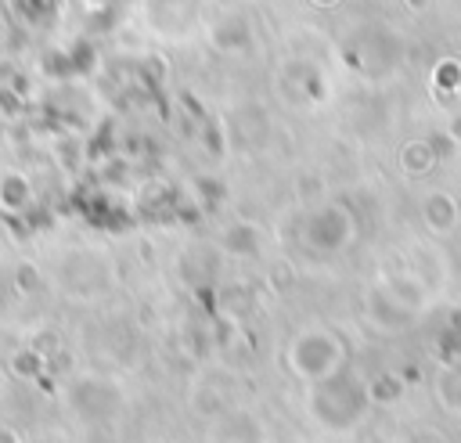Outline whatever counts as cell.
<instances>
[{
	"instance_id": "cell-3",
	"label": "cell",
	"mask_w": 461,
	"mask_h": 443,
	"mask_svg": "<svg viewBox=\"0 0 461 443\" xmlns=\"http://www.w3.org/2000/svg\"><path fill=\"white\" fill-rule=\"evenodd\" d=\"M421 220H425L429 231L447 234V231L457 223V202H454V194H447V191L425 194V202H421Z\"/></svg>"
},
{
	"instance_id": "cell-10",
	"label": "cell",
	"mask_w": 461,
	"mask_h": 443,
	"mask_svg": "<svg viewBox=\"0 0 461 443\" xmlns=\"http://www.w3.org/2000/svg\"><path fill=\"white\" fill-rule=\"evenodd\" d=\"M0 443H22L14 429H0Z\"/></svg>"
},
{
	"instance_id": "cell-2",
	"label": "cell",
	"mask_w": 461,
	"mask_h": 443,
	"mask_svg": "<svg viewBox=\"0 0 461 443\" xmlns=\"http://www.w3.org/2000/svg\"><path fill=\"white\" fill-rule=\"evenodd\" d=\"M285 360H288V367L299 378L321 382V378H328V375L339 371V364H342V342L331 331H324V328H310V331H303V335L292 339Z\"/></svg>"
},
{
	"instance_id": "cell-13",
	"label": "cell",
	"mask_w": 461,
	"mask_h": 443,
	"mask_svg": "<svg viewBox=\"0 0 461 443\" xmlns=\"http://www.w3.org/2000/svg\"><path fill=\"white\" fill-rule=\"evenodd\" d=\"M411 4H418V7H421V4H425V0H411Z\"/></svg>"
},
{
	"instance_id": "cell-5",
	"label": "cell",
	"mask_w": 461,
	"mask_h": 443,
	"mask_svg": "<svg viewBox=\"0 0 461 443\" xmlns=\"http://www.w3.org/2000/svg\"><path fill=\"white\" fill-rule=\"evenodd\" d=\"M223 245H227L230 252L245 256V252H256V249H259V234H256V227H249V223H234V227L227 231Z\"/></svg>"
},
{
	"instance_id": "cell-1",
	"label": "cell",
	"mask_w": 461,
	"mask_h": 443,
	"mask_svg": "<svg viewBox=\"0 0 461 443\" xmlns=\"http://www.w3.org/2000/svg\"><path fill=\"white\" fill-rule=\"evenodd\" d=\"M364 403H367V389L357 385L349 375H328L321 382H313V393H310V407L313 414L331 425V429H346L353 425L360 414H364Z\"/></svg>"
},
{
	"instance_id": "cell-12",
	"label": "cell",
	"mask_w": 461,
	"mask_h": 443,
	"mask_svg": "<svg viewBox=\"0 0 461 443\" xmlns=\"http://www.w3.org/2000/svg\"><path fill=\"white\" fill-rule=\"evenodd\" d=\"M313 4H321V7H328V4H335V0H313Z\"/></svg>"
},
{
	"instance_id": "cell-4",
	"label": "cell",
	"mask_w": 461,
	"mask_h": 443,
	"mask_svg": "<svg viewBox=\"0 0 461 443\" xmlns=\"http://www.w3.org/2000/svg\"><path fill=\"white\" fill-rule=\"evenodd\" d=\"M32 202V187L22 173H0V205L7 212H22Z\"/></svg>"
},
{
	"instance_id": "cell-9",
	"label": "cell",
	"mask_w": 461,
	"mask_h": 443,
	"mask_svg": "<svg viewBox=\"0 0 461 443\" xmlns=\"http://www.w3.org/2000/svg\"><path fill=\"white\" fill-rule=\"evenodd\" d=\"M36 267H18V288H36Z\"/></svg>"
},
{
	"instance_id": "cell-7",
	"label": "cell",
	"mask_w": 461,
	"mask_h": 443,
	"mask_svg": "<svg viewBox=\"0 0 461 443\" xmlns=\"http://www.w3.org/2000/svg\"><path fill=\"white\" fill-rule=\"evenodd\" d=\"M432 148L425 144V140H414V144H407L403 148V155H400V162H403V169L407 173H425L429 166H432Z\"/></svg>"
},
{
	"instance_id": "cell-11",
	"label": "cell",
	"mask_w": 461,
	"mask_h": 443,
	"mask_svg": "<svg viewBox=\"0 0 461 443\" xmlns=\"http://www.w3.org/2000/svg\"><path fill=\"white\" fill-rule=\"evenodd\" d=\"M450 133H454V137H457V140H461V115H457V119H454V122H450Z\"/></svg>"
},
{
	"instance_id": "cell-8",
	"label": "cell",
	"mask_w": 461,
	"mask_h": 443,
	"mask_svg": "<svg viewBox=\"0 0 461 443\" xmlns=\"http://www.w3.org/2000/svg\"><path fill=\"white\" fill-rule=\"evenodd\" d=\"M367 389V400H375V403H389V400H396L400 393H403V385H400V378L396 375H378L371 385H364Z\"/></svg>"
},
{
	"instance_id": "cell-6",
	"label": "cell",
	"mask_w": 461,
	"mask_h": 443,
	"mask_svg": "<svg viewBox=\"0 0 461 443\" xmlns=\"http://www.w3.org/2000/svg\"><path fill=\"white\" fill-rule=\"evenodd\" d=\"M11 367H14L18 378H36L47 367V357H43V349H18L11 357Z\"/></svg>"
}]
</instances>
